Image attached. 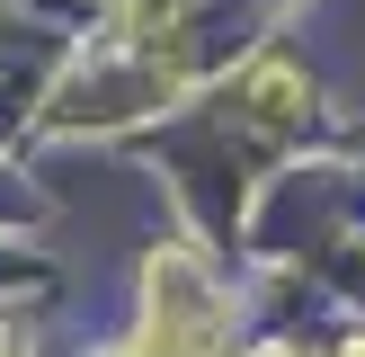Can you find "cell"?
<instances>
[{
	"instance_id": "1",
	"label": "cell",
	"mask_w": 365,
	"mask_h": 357,
	"mask_svg": "<svg viewBox=\"0 0 365 357\" xmlns=\"http://www.w3.org/2000/svg\"><path fill=\"white\" fill-rule=\"evenodd\" d=\"M250 99H259L267 116H294V99H303V81H294V71H285V63H267L259 81H250Z\"/></svg>"
},
{
	"instance_id": "2",
	"label": "cell",
	"mask_w": 365,
	"mask_h": 357,
	"mask_svg": "<svg viewBox=\"0 0 365 357\" xmlns=\"http://www.w3.org/2000/svg\"><path fill=\"white\" fill-rule=\"evenodd\" d=\"M348 357H365V339H356V348H348Z\"/></svg>"
}]
</instances>
